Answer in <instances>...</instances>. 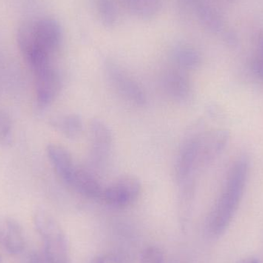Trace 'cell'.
<instances>
[{"mask_svg": "<svg viewBox=\"0 0 263 263\" xmlns=\"http://www.w3.org/2000/svg\"><path fill=\"white\" fill-rule=\"evenodd\" d=\"M240 263H259V262L255 258H247V259H243Z\"/></svg>", "mask_w": 263, "mask_h": 263, "instance_id": "25", "label": "cell"}, {"mask_svg": "<svg viewBox=\"0 0 263 263\" xmlns=\"http://www.w3.org/2000/svg\"><path fill=\"white\" fill-rule=\"evenodd\" d=\"M249 170L250 161L246 156L238 158L230 166L220 195L207 219V230L212 236L219 237L230 227L243 197Z\"/></svg>", "mask_w": 263, "mask_h": 263, "instance_id": "2", "label": "cell"}, {"mask_svg": "<svg viewBox=\"0 0 263 263\" xmlns=\"http://www.w3.org/2000/svg\"><path fill=\"white\" fill-rule=\"evenodd\" d=\"M163 86L167 93L177 101H186L192 94V85L185 70L171 69L164 76Z\"/></svg>", "mask_w": 263, "mask_h": 263, "instance_id": "14", "label": "cell"}, {"mask_svg": "<svg viewBox=\"0 0 263 263\" xmlns=\"http://www.w3.org/2000/svg\"><path fill=\"white\" fill-rule=\"evenodd\" d=\"M120 2L133 15L142 20L156 16L162 7V0H120Z\"/></svg>", "mask_w": 263, "mask_h": 263, "instance_id": "16", "label": "cell"}, {"mask_svg": "<svg viewBox=\"0 0 263 263\" xmlns=\"http://www.w3.org/2000/svg\"><path fill=\"white\" fill-rule=\"evenodd\" d=\"M173 57L179 69L182 70L196 69L202 61L199 52L194 48L185 45H181L175 48Z\"/></svg>", "mask_w": 263, "mask_h": 263, "instance_id": "17", "label": "cell"}, {"mask_svg": "<svg viewBox=\"0 0 263 263\" xmlns=\"http://www.w3.org/2000/svg\"><path fill=\"white\" fill-rule=\"evenodd\" d=\"M182 6L190 8L209 30L220 33L225 29L223 20L210 0H180Z\"/></svg>", "mask_w": 263, "mask_h": 263, "instance_id": "11", "label": "cell"}, {"mask_svg": "<svg viewBox=\"0 0 263 263\" xmlns=\"http://www.w3.org/2000/svg\"><path fill=\"white\" fill-rule=\"evenodd\" d=\"M18 49L33 72L50 64V57L35 41L33 32V20L25 21L17 30Z\"/></svg>", "mask_w": 263, "mask_h": 263, "instance_id": "5", "label": "cell"}, {"mask_svg": "<svg viewBox=\"0 0 263 263\" xmlns=\"http://www.w3.org/2000/svg\"><path fill=\"white\" fill-rule=\"evenodd\" d=\"M13 142V122L10 114L0 109V147L8 148Z\"/></svg>", "mask_w": 263, "mask_h": 263, "instance_id": "19", "label": "cell"}, {"mask_svg": "<svg viewBox=\"0 0 263 263\" xmlns=\"http://www.w3.org/2000/svg\"><path fill=\"white\" fill-rule=\"evenodd\" d=\"M35 90L37 105L47 107L57 99L61 90L62 82L58 71L52 64L35 71Z\"/></svg>", "mask_w": 263, "mask_h": 263, "instance_id": "7", "label": "cell"}, {"mask_svg": "<svg viewBox=\"0 0 263 263\" xmlns=\"http://www.w3.org/2000/svg\"><path fill=\"white\" fill-rule=\"evenodd\" d=\"M106 69L111 83L119 93L136 106H145L146 95L136 80L114 62H108Z\"/></svg>", "mask_w": 263, "mask_h": 263, "instance_id": "6", "label": "cell"}, {"mask_svg": "<svg viewBox=\"0 0 263 263\" xmlns=\"http://www.w3.org/2000/svg\"><path fill=\"white\" fill-rule=\"evenodd\" d=\"M230 139L227 129H214L192 134L181 145L175 162L174 173L179 183L191 179L219 157Z\"/></svg>", "mask_w": 263, "mask_h": 263, "instance_id": "1", "label": "cell"}, {"mask_svg": "<svg viewBox=\"0 0 263 263\" xmlns=\"http://www.w3.org/2000/svg\"><path fill=\"white\" fill-rule=\"evenodd\" d=\"M28 263H46L45 260L44 256L43 253H39V252H32L29 255V261Z\"/></svg>", "mask_w": 263, "mask_h": 263, "instance_id": "23", "label": "cell"}, {"mask_svg": "<svg viewBox=\"0 0 263 263\" xmlns=\"http://www.w3.org/2000/svg\"><path fill=\"white\" fill-rule=\"evenodd\" d=\"M26 246L23 227L9 216H0V249L9 255H18Z\"/></svg>", "mask_w": 263, "mask_h": 263, "instance_id": "10", "label": "cell"}, {"mask_svg": "<svg viewBox=\"0 0 263 263\" xmlns=\"http://www.w3.org/2000/svg\"><path fill=\"white\" fill-rule=\"evenodd\" d=\"M142 191L140 181L133 176H123L103 189L100 200L117 208L128 206Z\"/></svg>", "mask_w": 263, "mask_h": 263, "instance_id": "4", "label": "cell"}, {"mask_svg": "<svg viewBox=\"0 0 263 263\" xmlns=\"http://www.w3.org/2000/svg\"><path fill=\"white\" fill-rule=\"evenodd\" d=\"M89 137L92 162L94 165H103L112 149V131L104 122L94 119L89 126Z\"/></svg>", "mask_w": 263, "mask_h": 263, "instance_id": "8", "label": "cell"}, {"mask_svg": "<svg viewBox=\"0 0 263 263\" xmlns=\"http://www.w3.org/2000/svg\"><path fill=\"white\" fill-rule=\"evenodd\" d=\"M46 152L55 173L67 184L77 166L74 163L72 155L65 147L55 143L49 144Z\"/></svg>", "mask_w": 263, "mask_h": 263, "instance_id": "12", "label": "cell"}, {"mask_svg": "<svg viewBox=\"0 0 263 263\" xmlns=\"http://www.w3.org/2000/svg\"><path fill=\"white\" fill-rule=\"evenodd\" d=\"M1 257H0V263H1Z\"/></svg>", "mask_w": 263, "mask_h": 263, "instance_id": "26", "label": "cell"}, {"mask_svg": "<svg viewBox=\"0 0 263 263\" xmlns=\"http://www.w3.org/2000/svg\"><path fill=\"white\" fill-rule=\"evenodd\" d=\"M34 226L43 242L46 263H69L67 239L57 219L48 212L40 210L33 216Z\"/></svg>", "mask_w": 263, "mask_h": 263, "instance_id": "3", "label": "cell"}, {"mask_svg": "<svg viewBox=\"0 0 263 263\" xmlns=\"http://www.w3.org/2000/svg\"><path fill=\"white\" fill-rule=\"evenodd\" d=\"M67 185L86 197L100 200L104 189L95 175L79 166H77Z\"/></svg>", "mask_w": 263, "mask_h": 263, "instance_id": "13", "label": "cell"}, {"mask_svg": "<svg viewBox=\"0 0 263 263\" xmlns=\"http://www.w3.org/2000/svg\"><path fill=\"white\" fill-rule=\"evenodd\" d=\"M94 263H126V262L118 255L106 253L97 257L94 261Z\"/></svg>", "mask_w": 263, "mask_h": 263, "instance_id": "22", "label": "cell"}, {"mask_svg": "<svg viewBox=\"0 0 263 263\" xmlns=\"http://www.w3.org/2000/svg\"><path fill=\"white\" fill-rule=\"evenodd\" d=\"M97 14L103 26L114 28L118 23L117 6L112 0H93Z\"/></svg>", "mask_w": 263, "mask_h": 263, "instance_id": "18", "label": "cell"}, {"mask_svg": "<svg viewBox=\"0 0 263 263\" xmlns=\"http://www.w3.org/2000/svg\"><path fill=\"white\" fill-rule=\"evenodd\" d=\"M49 125L68 138L78 137L83 130V121L77 114L54 116L49 120Z\"/></svg>", "mask_w": 263, "mask_h": 263, "instance_id": "15", "label": "cell"}, {"mask_svg": "<svg viewBox=\"0 0 263 263\" xmlns=\"http://www.w3.org/2000/svg\"><path fill=\"white\" fill-rule=\"evenodd\" d=\"M263 58V32L258 37V55Z\"/></svg>", "mask_w": 263, "mask_h": 263, "instance_id": "24", "label": "cell"}, {"mask_svg": "<svg viewBox=\"0 0 263 263\" xmlns=\"http://www.w3.org/2000/svg\"><path fill=\"white\" fill-rule=\"evenodd\" d=\"M140 263H164V254L156 246L145 247L140 255Z\"/></svg>", "mask_w": 263, "mask_h": 263, "instance_id": "20", "label": "cell"}, {"mask_svg": "<svg viewBox=\"0 0 263 263\" xmlns=\"http://www.w3.org/2000/svg\"><path fill=\"white\" fill-rule=\"evenodd\" d=\"M252 72L263 83V58L256 55L250 64Z\"/></svg>", "mask_w": 263, "mask_h": 263, "instance_id": "21", "label": "cell"}, {"mask_svg": "<svg viewBox=\"0 0 263 263\" xmlns=\"http://www.w3.org/2000/svg\"><path fill=\"white\" fill-rule=\"evenodd\" d=\"M35 41L40 48L52 55L60 48L63 40V30L60 23L52 18H42L33 21Z\"/></svg>", "mask_w": 263, "mask_h": 263, "instance_id": "9", "label": "cell"}]
</instances>
